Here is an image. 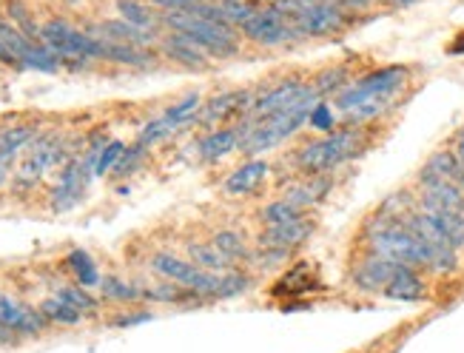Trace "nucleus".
<instances>
[{
  "label": "nucleus",
  "mask_w": 464,
  "mask_h": 353,
  "mask_svg": "<svg viewBox=\"0 0 464 353\" xmlns=\"http://www.w3.org/2000/svg\"><path fill=\"white\" fill-rule=\"evenodd\" d=\"M368 152V129L345 126L322 134L319 140L302 142L294 154V169L299 174H331L342 165L359 160Z\"/></svg>",
  "instance_id": "obj_1"
},
{
  "label": "nucleus",
  "mask_w": 464,
  "mask_h": 353,
  "mask_svg": "<svg viewBox=\"0 0 464 353\" xmlns=\"http://www.w3.org/2000/svg\"><path fill=\"white\" fill-rule=\"evenodd\" d=\"M365 242H368V254L391 260L396 265L419 268V271H430L428 245L411 231L408 222H393L373 214V220L365 225Z\"/></svg>",
  "instance_id": "obj_2"
},
{
  "label": "nucleus",
  "mask_w": 464,
  "mask_h": 353,
  "mask_svg": "<svg viewBox=\"0 0 464 353\" xmlns=\"http://www.w3.org/2000/svg\"><path fill=\"white\" fill-rule=\"evenodd\" d=\"M160 24H166L171 32L194 40L211 60H231V57H239V52H242L239 29L226 26V24H214V20H206L194 12H163L160 15Z\"/></svg>",
  "instance_id": "obj_3"
},
{
  "label": "nucleus",
  "mask_w": 464,
  "mask_h": 353,
  "mask_svg": "<svg viewBox=\"0 0 464 353\" xmlns=\"http://www.w3.org/2000/svg\"><path fill=\"white\" fill-rule=\"evenodd\" d=\"M408 80H411L408 66H379L368 74L351 80L348 86L334 97V106L342 117L353 106H362V103H368V100H399L401 92L408 89Z\"/></svg>",
  "instance_id": "obj_4"
},
{
  "label": "nucleus",
  "mask_w": 464,
  "mask_h": 353,
  "mask_svg": "<svg viewBox=\"0 0 464 353\" xmlns=\"http://www.w3.org/2000/svg\"><path fill=\"white\" fill-rule=\"evenodd\" d=\"M239 34L246 40H251V44H256V46H266V49L291 46V44H299V40H302L294 17L285 15L274 4L256 6V12L239 26Z\"/></svg>",
  "instance_id": "obj_5"
},
{
  "label": "nucleus",
  "mask_w": 464,
  "mask_h": 353,
  "mask_svg": "<svg viewBox=\"0 0 464 353\" xmlns=\"http://www.w3.org/2000/svg\"><path fill=\"white\" fill-rule=\"evenodd\" d=\"M151 271L160 279H169L174 285H183L188 290H194L197 297H208L217 299V288H219V274H211L206 268L194 265L191 260H183L171 251H157L151 257Z\"/></svg>",
  "instance_id": "obj_6"
},
{
  "label": "nucleus",
  "mask_w": 464,
  "mask_h": 353,
  "mask_svg": "<svg viewBox=\"0 0 464 353\" xmlns=\"http://www.w3.org/2000/svg\"><path fill=\"white\" fill-rule=\"evenodd\" d=\"M40 40L60 54V60H106V44L92 32H80L63 20H52L40 29Z\"/></svg>",
  "instance_id": "obj_7"
},
{
  "label": "nucleus",
  "mask_w": 464,
  "mask_h": 353,
  "mask_svg": "<svg viewBox=\"0 0 464 353\" xmlns=\"http://www.w3.org/2000/svg\"><path fill=\"white\" fill-rule=\"evenodd\" d=\"M199 106H203V97H199L197 92L186 94V97H179L174 106H169L160 117L149 120L143 129H140L137 134V142H143L146 149H151V145L157 142H163L169 137H174L179 129H186V126H194V120H197V112Z\"/></svg>",
  "instance_id": "obj_8"
},
{
  "label": "nucleus",
  "mask_w": 464,
  "mask_h": 353,
  "mask_svg": "<svg viewBox=\"0 0 464 353\" xmlns=\"http://www.w3.org/2000/svg\"><path fill=\"white\" fill-rule=\"evenodd\" d=\"M0 322H4L14 337H34L40 334L49 319L40 314V308H26L24 302H17L9 294H0Z\"/></svg>",
  "instance_id": "obj_9"
},
{
  "label": "nucleus",
  "mask_w": 464,
  "mask_h": 353,
  "mask_svg": "<svg viewBox=\"0 0 464 353\" xmlns=\"http://www.w3.org/2000/svg\"><path fill=\"white\" fill-rule=\"evenodd\" d=\"M316 231V220H311L308 214H302L291 222H279V225H266L259 234V245H274V248H285V251H294V248L305 245Z\"/></svg>",
  "instance_id": "obj_10"
},
{
  "label": "nucleus",
  "mask_w": 464,
  "mask_h": 353,
  "mask_svg": "<svg viewBox=\"0 0 464 353\" xmlns=\"http://www.w3.org/2000/svg\"><path fill=\"white\" fill-rule=\"evenodd\" d=\"M268 177H271V162L262 157H251L242 165H237L223 180V191L231 197H248V194H256L262 185L268 182Z\"/></svg>",
  "instance_id": "obj_11"
},
{
  "label": "nucleus",
  "mask_w": 464,
  "mask_h": 353,
  "mask_svg": "<svg viewBox=\"0 0 464 353\" xmlns=\"http://www.w3.org/2000/svg\"><path fill=\"white\" fill-rule=\"evenodd\" d=\"M396 268H399L396 262L365 251V257L351 268V282L362 290V294H382L385 285L391 282V277L396 274Z\"/></svg>",
  "instance_id": "obj_12"
},
{
  "label": "nucleus",
  "mask_w": 464,
  "mask_h": 353,
  "mask_svg": "<svg viewBox=\"0 0 464 353\" xmlns=\"http://www.w3.org/2000/svg\"><path fill=\"white\" fill-rule=\"evenodd\" d=\"M160 49H163V54L169 60H174L177 66L191 69V72H208L214 64V60L194 44V40H188L186 34H177V32H171L160 40Z\"/></svg>",
  "instance_id": "obj_13"
},
{
  "label": "nucleus",
  "mask_w": 464,
  "mask_h": 353,
  "mask_svg": "<svg viewBox=\"0 0 464 353\" xmlns=\"http://www.w3.org/2000/svg\"><path fill=\"white\" fill-rule=\"evenodd\" d=\"M385 299H396V302H421L428 297V282L421 277L419 268L411 265H399L396 274L391 277V282L382 290Z\"/></svg>",
  "instance_id": "obj_14"
},
{
  "label": "nucleus",
  "mask_w": 464,
  "mask_h": 353,
  "mask_svg": "<svg viewBox=\"0 0 464 353\" xmlns=\"http://www.w3.org/2000/svg\"><path fill=\"white\" fill-rule=\"evenodd\" d=\"M239 123H234V126H217L211 129L208 134L199 137L197 142V154L203 162H219L223 157H228L231 152H239Z\"/></svg>",
  "instance_id": "obj_15"
},
{
  "label": "nucleus",
  "mask_w": 464,
  "mask_h": 353,
  "mask_svg": "<svg viewBox=\"0 0 464 353\" xmlns=\"http://www.w3.org/2000/svg\"><path fill=\"white\" fill-rule=\"evenodd\" d=\"M331 189H334V180L328 174H302V180L294 182L291 189H285L282 197H285L288 202H294L296 209L308 211L325 200L331 194Z\"/></svg>",
  "instance_id": "obj_16"
},
{
  "label": "nucleus",
  "mask_w": 464,
  "mask_h": 353,
  "mask_svg": "<svg viewBox=\"0 0 464 353\" xmlns=\"http://www.w3.org/2000/svg\"><path fill=\"white\" fill-rule=\"evenodd\" d=\"M416 209L425 214L441 234H445L450 240L453 248H464V214H456V211H448V209H439V205L433 202H425V200H419L416 197Z\"/></svg>",
  "instance_id": "obj_17"
},
{
  "label": "nucleus",
  "mask_w": 464,
  "mask_h": 353,
  "mask_svg": "<svg viewBox=\"0 0 464 353\" xmlns=\"http://www.w3.org/2000/svg\"><path fill=\"white\" fill-rule=\"evenodd\" d=\"M188 260L211 274H226L234 268V262L214 242H188Z\"/></svg>",
  "instance_id": "obj_18"
},
{
  "label": "nucleus",
  "mask_w": 464,
  "mask_h": 353,
  "mask_svg": "<svg viewBox=\"0 0 464 353\" xmlns=\"http://www.w3.org/2000/svg\"><path fill=\"white\" fill-rule=\"evenodd\" d=\"M419 174H421V177L450 180V182H459L461 189H464V177H461V172H459V162H456V157H453L450 149H439V152H433V154L425 160V165L419 169Z\"/></svg>",
  "instance_id": "obj_19"
},
{
  "label": "nucleus",
  "mask_w": 464,
  "mask_h": 353,
  "mask_svg": "<svg viewBox=\"0 0 464 353\" xmlns=\"http://www.w3.org/2000/svg\"><path fill=\"white\" fill-rule=\"evenodd\" d=\"M314 89L319 92V97H336L342 89L351 83V66L348 64H336V66H328V69H322L314 80Z\"/></svg>",
  "instance_id": "obj_20"
},
{
  "label": "nucleus",
  "mask_w": 464,
  "mask_h": 353,
  "mask_svg": "<svg viewBox=\"0 0 464 353\" xmlns=\"http://www.w3.org/2000/svg\"><path fill=\"white\" fill-rule=\"evenodd\" d=\"M211 242L223 251L234 265L237 262H248L251 260V251L254 248H248V242L242 240V234L239 231H234V228H223V231H217L214 237H211Z\"/></svg>",
  "instance_id": "obj_21"
},
{
  "label": "nucleus",
  "mask_w": 464,
  "mask_h": 353,
  "mask_svg": "<svg viewBox=\"0 0 464 353\" xmlns=\"http://www.w3.org/2000/svg\"><path fill=\"white\" fill-rule=\"evenodd\" d=\"M40 314H44L54 325H77L80 319H83V310L74 308L72 302H66L63 297L44 299V302H40Z\"/></svg>",
  "instance_id": "obj_22"
},
{
  "label": "nucleus",
  "mask_w": 464,
  "mask_h": 353,
  "mask_svg": "<svg viewBox=\"0 0 464 353\" xmlns=\"http://www.w3.org/2000/svg\"><path fill=\"white\" fill-rule=\"evenodd\" d=\"M117 9L123 15V20H129V24H134L140 29H157V24H160L154 6L140 4V0H117Z\"/></svg>",
  "instance_id": "obj_23"
},
{
  "label": "nucleus",
  "mask_w": 464,
  "mask_h": 353,
  "mask_svg": "<svg viewBox=\"0 0 464 353\" xmlns=\"http://www.w3.org/2000/svg\"><path fill=\"white\" fill-rule=\"evenodd\" d=\"M339 123H342V117H339L336 106H334L331 100H325V97H322V100L316 103L314 112H311V117H308V126H311L314 132H322V134H328V132L339 129Z\"/></svg>",
  "instance_id": "obj_24"
},
{
  "label": "nucleus",
  "mask_w": 464,
  "mask_h": 353,
  "mask_svg": "<svg viewBox=\"0 0 464 353\" xmlns=\"http://www.w3.org/2000/svg\"><path fill=\"white\" fill-rule=\"evenodd\" d=\"M251 288V274L248 271H231L219 274V288H217V299H234V297H242L246 290Z\"/></svg>",
  "instance_id": "obj_25"
},
{
  "label": "nucleus",
  "mask_w": 464,
  "mask_h": 353,
  "mask_svg": "<svg viewBox=\"0 0 464 353\" xmlns=\"http://www.w3.org/2000/svg\"><path fill=\"white\" fill-rule=\"evenodd\" d=\"M302 214H308V211L296 209L294 202H288L285 197H282V200H276V202H268L266 209L259 211V220L266 222V225H279V222H291V220H296V217H302Z\"/></svg>",
  "instance_id": "obj_26"
},
{
  "label": "nucleus",
  "mask_w": 464,
  "mask_h": 353,
  "mask_svg": "<svg viewBox=\"0 0 464 353\" xmlns=\"http://www.w3.org/2000/svg\"><path fill=\"white\" fill-rule=\"evenodd\" d=\"M100 290H103L106 299H114V302H134V299L143 297V290H137L134 285L123 282V279L114 277V274L100 279Z\"/></svg>",
  "instance_id": "obj_27"
},
{
  "label": "nucleus",
  "mask_w": 464,
  "mask_h": 353,
  "mask_svg": "<svg viewBox=\"0 0 464 353\" xmlns=\"http://www.w3.org/2000/svg\"><path fill=\"white\" fill-rule=\"evenodd\" d=\"M69 265H72V271H74V279L83 285V288H89V285H100V274H97V265H94V260L86 254V251H72L69 254Z\"/></svg>",
  "instance_id": "obj_28"
},
{
  "label": "nucleus",
  "mask_w": 464,
  "mask_h": 353,
  "mask_svg": "<svg viewBox=\"0 0 464 353\" xmlns=\"http://www.w3.org/2000/svg\"><path fill=\"white\" fill-rule=\"evenodd\" d=\"M146 154H149V149H146L143 142L126 145V152H123V157L117 160V165L111 169V174H114V177H129V174H134V172L140 169V165H143Z\"/></svg>",
  "instance_id": "obj_29"
},
{
  "label": "nucleus",
  "mask_w": 464,
  "mask_h": 353,
  "mask_svg": "<svg viewBox=\"0 0 464 353\" xmlns=\"http://www.w3.org/2000/svg\"><path fill=\"white\" fill-rule=\"evenodd\" d=\"M123 152H126V142H120V140L106 142V145H103V152H100V157H97L94 177H106V174L114 169V165H117V160L123 157Z\"/></svg>",
  "instance_id": "obj_30"
},
{
  "label": "nucleus",
  "mask_w": 464,
  "mask_h": 353,
  "mask_svg": "<svg viewBox=\"0 0 464 353\" xmlns=\"http://www.w3.org/2000/svg\"><path fill=\"white\" fill-rule=\"evenodd\" d=\"M57 297H63L66 302H72L74 308L83 310V314H86V310H94V308H97V299L86 294L83 285H69V288H60V290H57Z\"/></svg>",
  "instance_id": "obj_31"
},
{
  "label": "nucleus",
  "mask_w": 464,
  "mask_h": 353,
  "mask_svg": "<svg viewBox=\"0 0 464 353\" xmlns=\"http://www.w3.org/2000/svg\"><path fill=\"white\" fill-rule=\"evenodd\" d=\"M20 154H24V152H14V149H9V145H0V189L9 182V174H12Z\"/></svg>",
  "instance_id": "obj_32"
},
{
  "label": "nucleus",
  "mask_w": 464,
  "mask_h": 353,
  "mask_svg": "<svg viewBox=\"0 0 464 353\" xmlns=\"http://www.w3.org/2000/svg\"><path fill=\"white\" fill-rule=\"evenodd\" d=\"M199 0H151V6L160 12H191Z\"/></svg>",
  "instance_id": "obj_33"
},
{
  "label": "nucleus",
  "mask_w": 464,
  "mask_h": 353,
  "mask_svg": "<svg viewBox=\"0 0 464 353\" xmlns=\"http://www.w3.org/2000/svg\"><path fill=\"white\" fill-rule=\"evenodd\" d=\"M450 152H453V157H456V162H459V172H461V177H464V129L456 132Z\"/></svg>",
  "instance_id": "obj_34"
},
{
  "label": "nucleus",
  "mask_w": 464,
  "mask_h": 353,
  "mask_svg": "<svg viewBox=\"0 0 464 353\" xmlns=\"http://www.w3.org/2000/svg\"><path fill=\"white\" fill-rule=\"evenodd\" d=\"M388 6H393V9H411V6H416L419 0H385Z\"/></svg>",
  "instance_id": "obj_35"
},
{
  "label": "nucleus",
  "mask_w": 464,
  "mask_h": 353,
  "mask_svg": "<svg viewBox=\"0 0 464 353\" xmlns=\"http://www.w3.org/2000/svg\"><path fill=\"white\" fill-rule=\"evenodd\" d=\"M14 339V334H12V330L4 325V322H0V345H4V342H12Z\"/></svg>",
  "instance_id": "obj_36"
},
{
  "label": "nucleus",
  "mask_w": 464,
  "mask_h": 353,
  "mask_svg": "<svg viewBox=\"0 0 464 353\" xmlns=\"http://www.w3.org/2000/svg\"><path fill=\"white\" fill-rule=\"evenodd\" d=\"M0 134H4V132H0Z\"/></svg>",
  "instance_id": "obj_37"
}]
</instances>
